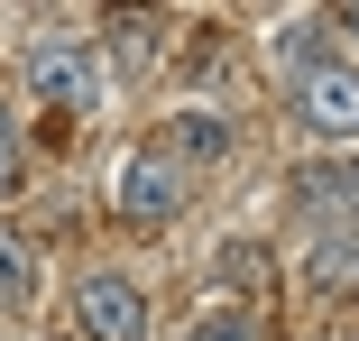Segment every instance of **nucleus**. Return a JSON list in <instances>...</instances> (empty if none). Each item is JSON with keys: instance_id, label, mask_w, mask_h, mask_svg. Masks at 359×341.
Returning a JSON list of instances; mask_svg holds the SVG:
<instances>
[{"instance_id": "obj_1", "label": "nucleus", "mask_w": 359, "mask_h": 341, "mask_svg": "<svg viewBox=\"0 0 359 341\" xmlns=\"http://www.w3.org/2000/svg\"><path fill=\"white\" fill-rule=\"evenodd\" d=\"M184 203H194V175H184L157 139H148V148H129V157L111 166V213H120L129 231H166Z\"/></svg>"}, {"instance_id": "obj_2", "label": "nucleus", "mask_w": 359, "mask_h": 341, "mask_svg": "<svg viewBox=\"0 0 359 341\" xmlns=\"http://www.w3.org/2000/svg\"><path fill=\"white\" fill-rule=\"evenodd\" d=\"M19 74H28V93H37L46 111H65V120H83V111L102 102V65H93V37H65V28L28 37Z\"/></svg>"}, {"instance_id": "obj_3", "label": "nucleus", "mask_w": 359, "mask_h": 341, "mask_svg": "<svg viewBox=\"0 0 359 341\" xmlns=\"http://www.w3.org/2000/svg\"><path fill=\"white\" fill-rule=\"evenodd\" d=\"M74 323L83 341H148V286L120 267H83L74 277Z\"/></svg>"}, {"instance_id": "obj_4", "label": "nucleus", "mask_w": 359, "mask_h": 341, "mask_svg": "<svg viewBox=\"0 0 359 341\" xmlns=\"http://www.w3.org/2000/svg\"><path fill=\"white\" fill-rule=\"evenodd\" d=\"M295 120L313 129V139H332V148H359V65L350 55L295 74Z\"/></svg>"}, {"instance_id": "obj_5", "label": "nucleus", "mask_w": 359, "mask_h": 341, "mask_svg": "<svg viewBox=\"0 0 359 341\" xmlns=\"http://www.w3.org/2000/svg\"><path fill=\"white\" fill-rule=\"evenodd\" d=\"M295 213L304 231H359V148L295 166Z\"/></svg>"}, {"instance_id": "obj_6", "label": "nucleus", "mask_w": 359, "mask_h": 341, "mask_svg": "<svg viewBox=\"0 0 359 341\" xmlns=\"http://www.w3.org/2000/svg\"><path fill=\"white\" fill-rule=\"evenodd\" d=\"M157 148H166L184 175H203V166H222V157H231V120H222V111H203V102H194V111H166Z\"/></svg>"}, {"instance_id": "obj_7", "label": "nucleus", "mask_w": 359, "mask_h": 341, "mask_svg": "<svg viewBox=\"0 0 359 341\" xmlns=\"http://www.w3.org/2000/svg\"><path fill=\"white\" fill-rule=\"evenodd\" d=\"M295 277H304L313 295H359V231H304Z\"/></svg>"}, {"instance_id": "obj_8", "label": "nucleus", "mask_w": 359, "mask_h": 341, "mask_svg": "<svg viewBox=\"0 0 359 341\" xmlns=\"http://www.w3.org/2000/svg\"><path fill=\"white\" fill-rule=\"evenodd\" d=\"M267 46H276V65H285V74H313V65H332V19H323V10H295Z\"/></svg>"}, {"instance_id": "obj_9", "label": "nucleus", "mask_w": 359, "mask_h": 341, "mask_svg": "<svg viewBox=\"0 0 359 341\" xmlns=\"http://www.w3.org/2000/svg\"><path fill=\"white\" fill-rule=\"evenodd\" d=\"M212 286L240 295V305H249V295H267V286H276V249H267V240H231V249H222V267H212Z\"/></svg>"}, {"instance_id": "obj_10", "label": "nucleus", "mask_w": 359, "mask_h": 341, "mask_svg": "<svg viewBox=\"0 0 359 341\" xmlns=\"http://www.w3.org/2000/svg\"><path fill=\"white\" fill-rule=\"evenodd\" d=\"M37 286H46V267H37V249L0 222V314H28L37 305Z\"/></svg>"}, {"instance_id": "obj_11", "label": "nucleus", "mask_w": 359, "mask_h": 341, "mask_svg": "<svg viewBox=\"0 0 359 341\" xmlns=\"http://www.w3.org/2000/svg\"><path fill=\"white\" fill-rule=\"evenodd\" d=\"M157 37H166V19H157V10H138V19L120 10V19H111V65H120L129 83H138V74H157Z\"/></svg>"}, {"instance_id": "obj_12", "label": "nucleus", "mask_w": 359, "mask_h": 341, "mask_svg": "<svg viewBox=\"0 0 359 341\" xmlns=\"http://www.w3.org/2000/svg\"><path fill=\"white\" fill-rule=\"evenodd\" d=\"M184 341H276V332H267V323H258L249 305H203Z\"/></svg>"}, {"instance_id": "obj_13", "label": "nucleus", "mask_w": 359, "mask_h": 341, "mask_svg": "<svg viewBox=\"0 0 359 341\" xmlns=\"http://www.w3.org/2000/svg\"><path fill=\"white\" fill-rule=\"evenodd\" d=\"M0 194H19V129H10V111H0Z\"/></svg>"}, {"instance_id": "obj_14", "label": "nucleus", "mask_w": 359, "mask_h": 341, "mask_svg": "<svg viewBox=\"0 0 359 341\" xmlns=\"http://www.w3.org/2000/svg\"><path fill=\"white\" fill-rule=\"evenodd\" d=\"M332 19V37H359V0H350V10H323Z\"/></svg>"}]
</instances>
